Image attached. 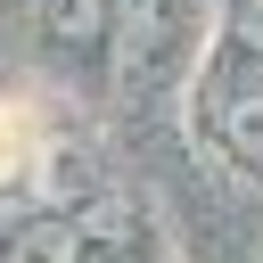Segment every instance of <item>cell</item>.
Returning a JSON list of instances; mask_svg holds the SVG:
<instances>
[{
    "label": "cell",
    "mask_w": 263,
    "mask_h": 263,
    "mask_svg": "<svg viewBox=\"0 0 263 263\" xmlns=\"http://www.w3.org/2000/svg\"><path fill=\"white\" fill-rule=\"evenodd\" d=\"M16 263H74V230H49V222L25 230L16 238Z\"/></svg>",
    "instance_id": "obj_1"
}]
</instances>
